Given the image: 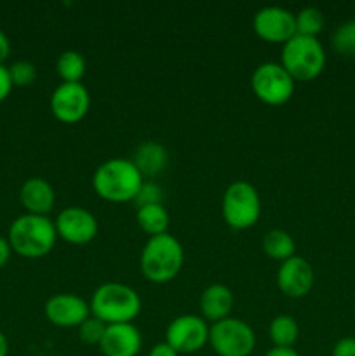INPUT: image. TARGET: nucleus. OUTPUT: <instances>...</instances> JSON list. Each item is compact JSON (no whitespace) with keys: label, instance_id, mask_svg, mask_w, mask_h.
Masks as SVG:
<instances>
[{"label":"nucleus","instance_id":"obj_23","mask_svg":"<svg viewBox=\"0 0 355 356\" xmlns=\"http://www.w3.org/2000/svg\"><path fill=\"white\" fill-rule=\"evenodd\" d=\"M296 35L303 37H315L324 30V14L317 7H305L294 14Z\"/></svg>","mask_w":355,"mask_h":356},{"label":"nucleus","instance_id":"obj_18","mask_svg":"<svg viewBox=\"0 0 355 356\" xmlns=\"http://www.w3.org/2000/svg\"><path fill=\"white\" fill-rule=\"evenodd\" d=\"M131 160L143 177H155L166 170L169 163V153L160 143L145 141L138 145Z\"/></svg>","mask_w":355,"mask_h":356},{"label":"nucleus","instance_id":"obj_19","mask_svg":"<svg viewBox=\"0 0 355 356\" xmlns=\"http://www.w3.org/2000/svg\"><path fill=\"white\" fill-rule=\"evenodd\" d=\"M136 222L139 229L150 236L164 235L169 228V212L164 205H145L136 209Z\"/></svg>","mask_w":355,"mask_h":356},{"label":"nucleus","instance_id":"obj_14","mask_svg":"<svg viewBox=\"0 0 355 356\" xmlns=\"http://www.w3.org/2000/svg\"><path fill=\"white\" fill-rule=\"evenodd\" d=\"M277 287L284 296L292 299L305 298L313 287L315 273L305 257L292 256L281 263L277 270Z\"/></svg>","mask_w":355,"mask_h":356},{"label":"nucleus","instance_id":"obj_21","mask_svg":"<svg viewBox=\"0 0 355 356\" xmlns=\"http://www.w3.org/2000/svg\"><path fill=\"white\" fill-rule=\"evenodd\" d=\"M268 337L275 348H292L299 337L298 322L289 315H277L268 325Z\"/></svg>","mask_w":355,"mask_h":356},{"label":"nucleus","instance_id":"obj_26","mask_svg":"<svg viewBox=\"0 0 355 356\" xmlns=\"http://www.w3.org/2000/svg\"><path fill=\"white\" fill-rule=\"evenodd\" d=\"M104 330H106V323H103L100 318L90 315L89 318L79 327V337L82 343L97 344V346H100L101 339H103L104 336Z\"/></svg>","mask_w":355,"mask_h":356},{"label":"nucleus","instance_id":"obj_32","mask_svg":"<svg viewBox=\"0 0 355 356\" xmlns=\"http://www.w3.org/2000/svg\"><path fill=\"white\" fill-rule=\"evenodd\" d=\"M10 56V42L7 35L0 30V65L6 63V59Z\"/></svg>","mask_w":355,"mask_h":356},{"label":"nucleus","instance_id":"obj_28","mask_svg":"<svg viewBox=\"0 0 355 356\" xmlns=\"http://www.w3.org/2000/svg\"><path fill=\"white\" fill-rule=\"evenodd\" d=\"M333 356H355V337H343L333 348Z\"/></svg>","mask_w":355,"mask_h":356},{"label":"nucleus","instance_id":"obj_33","mask_svg":"<svg viewBox=\"0 0 355 356\" xmlns=\"http://www.w3.org/2000/svg\"><path fill=\"white\" fill-rule=\"evenodd\" d=\"M265 356H299L298 351L294 350V348H271V350H268Z\"/></svg>","mask_w":355,"mask_h":356},{"label":"nucleus","instance_id":"obj_8","mask_svg":"<svg viewBox=\"0 0 355 356\" xmlns=\"http://www.w3.org/2000/svg\"><path fill=\"white\" fill-rule=\"evenodd\" d=\"M296 82L281 63H263L251 75V89L261 103L282 106L294 94Z\"/></svg>","mask_w":355,"mask_h":356},{"label":"nucleus","instance_id":"obj_3","mask_svg":"<svg viewBox=\"0 0 355 356\" xmlns=\"http://www.w3.org/2000/svg\"><path fill=\"white\" fill-rule=\"evenodd\" d=\"M184 263L183 245L169 232L150 236L139 257L143 277L152 284H167L180 275Z\"/></svg>","mask_w":355,"mask_h":356},{"label":"nucleus","instance_id":"obj_1","mask_svg":"<svg viewBox=\"0 0 355 356\" xmlns=\"http://www.w3.org/2000/svg\"><path fill=\"white\" fill-rule=\"evenodd\" d=\"M143 183L145 177L131 159L104 160L93 176V188L97 197L111 204L134 202Z\"/></svg>","mask_w":355,"mask_h":356},{"label":"nucleus","instance_id":"obj_7","mask_svg":"<svg viewBox=\"0 0 355 356\" xmlns=\"http://www.w3.org/2000/svg\"><path fill=\"white\" fill-rule=\"evenodd\" d=\"M209 344L218 356H251L256 334L244 320L228 316L209 327Z\"/></svg>","mask_w":355,"mask_h":356},{"label":"nucleus","instance_id":"obj_4","mask_svg":"<svg viewBox=\"0 0 355 356\" xmlns=\"http://www.w3.org/2000/svg\"><path fill=\"white\" fill-rule=\"evenodd\" d=\"M90 315L106 325L132 323L141 313V298L129 285L108 282L100 285L90 298Z\"/></svg>","mask_w":355,"mask_h":356},{"label":"nucleus","instance_id":"obj_17","mask_svg":"<svg viewBox=\"0 0 355 356\" xmlns=\"http://www.w3.org/2000/svg\"><path fill=\"white\" fill-rule=\"evenodd\" d=\"M235 298L233 292L223 284H212L200 294L198 308H200V316L205 322H219V320L228 318L232 313Z\"/></svg>","mask_w":355,"mask_h":356},{"label":"nucleus","instance_id":"obj_6","mask_svg":"<svg viewBox=\"0 0 355 356\" xmlns=\"http://www.w3.org/2000/svg\"><path fill=\"white\" fill-rule=\"evenodd\" d=\"M223 219L233 229H249L260 221L261 198L256 188L247 181H233L223 193Z\"/></svg>","mask_w":355,"mask_h":356},{"label":"nucleus","instance_id":"obj_16","mask_svg":"<svg viewBox=\"0 0 355 356\" xmlns=\"http://www.w3.org/2000/svg\"><path fill=\"white\" fill-rule=\"evenodd\" d=\"M19 200L26 214L47 216L56 204L54 188L42 177H30L21 186Z\"/></svg>","mask_w":355,"mask_h":356},{"label":"nucleus","instance_id":"obj_25","mask_svg":"<svg viewBox=\"0 0 355 356\" xmlns=\"http://www.w3.org/2000/svg\"><path fill=\"white\" fill-rule=\"evenodd\" d=\"M10 82L14 87H28L37 80V66L30 61H16L9 66Z\"/></svg>","mask_w":355,"mask_h":356},{"label":"nucleus","instance_id":"obj_24","mask_svg":"<svg viewBox=\"0 0 355 356\" xmlns=\"http://www.w3.org/2000/svg\"><path fill=\"white\" fill-rule=\"evenodd\" d=\"M333 49L341 56H355V19L340 24L331 38Z\"/></svg>","mask_w":355,"mask_h":356},{"label":"nucleus","instance_id":"obj_29","mask_svg":"<svg viewBox=\"0 0 355 356\" xmlns=\"http://www.w3.org/2000/svg\"><path fill=\"white\" fill-rule=\"evenodd\" d=\"M13 82H10L9 68L6 65H0V103L6 101L9 97V94L13 92Z\"/></svg>","mask_w":355,"mask_h":356},{"label":"nucleus","instance_id":"obj_11","mask_svg":"<svg viewBox=\"0 0 355 356\" xmlns=\"http://www.w3.org/2000/svg\"><path fill=\"white\" fill-rule=\"evenodd\" d=\"M58 238L70 245H87L97 235V219L84 207H66L54 219Z\"/></svg>","mask_w":355,"mask_h":356},{"label":"nucleus","instance_id":"obj_20","mask_svg":"<svg viewBox=\"0 0 355 356\" xmlns=\"http://www.w3.org/2000/svg\"><path fill=\"white\" fill-rule=\"evenodd\" d=\"M261 247L270 259L281 261V263L296 256L294 238L285 229H270V232L265 233Z\"/></svg>","mask_w":355,"mask_h":356},{"label":"nucleus","instance_id":"obj_31","mask_svg":"<svg viewBox=\"0 0 355 356\" xmlns=\"http://www.w3.org/2000/svg\"><path fill=\"white\" fill-rule=\"evenodd\" d=\"M148 356H180L167 343H159L150 350Z\"/></svg>","mask_w":355,"mask_h":356},{"label":"nucleus","instance_id":"obj_5","mask_svg":"<svg viewBox=\"0 0 355 356\" xmlns=\"http://www.w3.org/2000/svg\"><path fill=\"white\" fill-rule=\"evenodd\" d=\"M281 65L294 82H310L326 68V51L315 37L294 35L282 45Z\"/></svg>","mask_w":355,"mask_h":356},{"label":"nucleus","instance_id":"obj_34","mask_svg":"<svg viewBox=\"0 0 355 356\" xmlns=\"http://www.w3.org/2000/svg\"><path fill=\"white\" fill-rule=\"evenodd\" d=\"M9 355V343H7L6 334L0 330V356H7Z\"/></svg>","mask_w":355,"mask_h":356},{"label":"nucleus","instance_id":"obj_13","mask_svg":"<svg viewBox=\"0 0 355 356\" xmlns=\"http://www.w3.org/2000/svg\"><path fill=\"white\" fill-rule=\"evenodd\" d=\"M45 318L61 329H79L90 316V306L86 299L70 292H59L47 299L44 306Z\"/></svg>","mask_w":355,"mask_h":356},{"label":"nucleus","instance_id":"obj_27","mask_svg":"<svg viewBox=\"0 0 355 356\" xmlns=\"http://www.w3.org/2000/svg\"><path fill=\"white\" fill-rule=\"evenodd\" d=\"M164 190L153 181H145L143 186L139 188L138 195L134 198V205L138 207H145V205H164Z\"/></svg>","mask_w":355,"mask_h":356},{"label":"nucleus","instance_id":"obj_9","mask_svg":"<svg viewBox=\"0 0 355 356\" xmlns=\"http://www.w3.org/2000/svg\"><path fill=\"white\" fill-rule=\"evenodd\" d=\"M166 343L181 353H197L205 344H209V325L198 315H181L176 316L167 325Z\"/></svg>","mask_w":355,"mask_h":356},{"label":"nucleus","instance_id":"obj_12","mask_svg":"<svg viewBox=\"0 0 355 356\" xmlns=\"http://www.w3.org/2000/svg\"><path fill=\"white\" fill-rule=\"evenodd\" d=\"M253 30L261 40L268 44L284 45L296 35L294 14L284 7H263L254 14Z\"/></svg>","mask_w":355,"mask_h":356},{"label":"nucleus","instance_id":"obj_2","mask_svg":"<svg viewBox=\"0 0 355 356\" xmlns=\"http://www.w3.org/2000/svg\"><path fill=\"white\" fill-rule=\"evenodd\" d=\"M7 240L13 252L26 259H40L54 249L58 242L54 221L47 216L23 214L13 221Z\"/></svg>","mask_w":355,"mask_h":356},{"label":"nucleus","instance_id":"obj_10","mask_svg":"<svg viewBox=\"0 0 355 356\" xmlns=\"http://www.w3.org/2000/svg\"><path fill=\"white\" fill-rule=\"evenodd\" d=\"M90 108L87 87L79 83H59L51 96V111L61 124H77L84 120Z\"/></svg>","mask_w":355,"mask_h":356},{"label":"nucleus","instance_id":"obj_15","mask_svg":"<svg viewBox=\"0 0 355 356\" xmlns=\"http://www.w3.org/2000/svg\"><path fill=\"white\" fill-rule=\"evenodd\" d=\"M143 346V337L134 323L106 325L100 350L104 356H138Z\"/></svg>","mask_w":355,"mask_h":356},{"label":"nucleus","instance_id":"obj_30","mask_svg":"<svg viewBox=\"0 0 355 356\" xmlns=\"http://www.w3.org/2000/svg\"><path fill=\"white\" fill-rule=\"evenodd\" d=\"M10 254H13V249H10V243L9 240L0 236V270L9 263L10 259Z\"/></svg>","mask_w":355,"mask_h":356},{"label":"nucleus","instance_id":"obj_22","mask_svg":"<svg viewBox=\"0 0 355 356\" xmlns=\"http://www.w3.org/2000/svg\"><path fill=\"white\" fill-rule=\"evenodd\" d=\"M56 70H58L59 79L65 83H79L86 75L87 63L80 52L65 51L56 61Z\"/></svg>","mask_w":355,"mask_h":356}]
</instances>
